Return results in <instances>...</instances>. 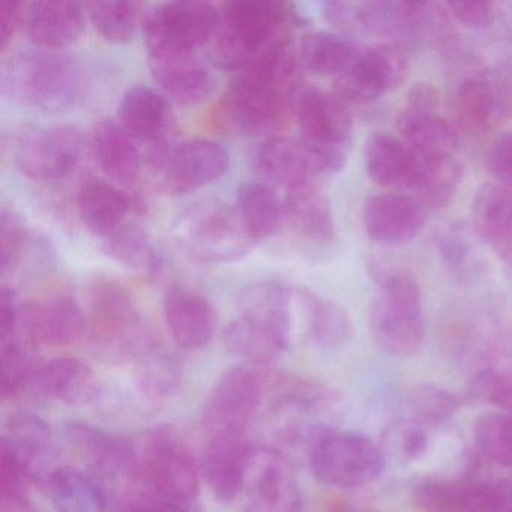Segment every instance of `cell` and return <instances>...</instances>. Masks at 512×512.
Segmentation results:
<instances>
[{
    "mask_svg": "<svg viewBox=\"0 0 512 512\" xmlns=\"http://www.w3.org/2000/svg\"><path fill=\"white\" fill-rule=\"evenodd\" d=\"M298 62L289 40L260 53L236 73L218 107V121L242 136H278L295 116Z\"/></svg>",
    "mask_w": 512,
    "mask_h": 512,
    "instance_id": "cell-1",
    "label": "cell"
},
{
    "mask_svg": "<svg viewBox=\"0 0 512 512\" xmlns=\"http://www.w3.org/2000/svg\"><path fill=\"white\" fill-rule=\"evenodd\" d=\"M295 319V290L272 281L253 284L242 292L239 314L224 329V347L236 358L265 367L286 352Z\"/></svg>",
    "mask_w": 512,
    "mask_h": 512,
    "instance_id": "cell-2",
    "label": "cell"
},
{
    "mask_svg": "<svg viewBox=\"0 0 512 512\" xmlns=\"http://www.w3.org/2000/svg\"><path fill=\"white\" fill-rule=\"evenodd\" d=\"M5 98L41 112H65L85 98L88 73L79 59L61 50L17 53L2 67Z\"/></svg>",
    "mask_w": 512,
    "mask_h": 512,
    "instance_id": "cell-3",
    "label": "cell"
},
{
    "mask_svg": "<svg viewBox=\"0 0 512 512\" xmlns=\"http://www.w3.org/2000/svg\"><path fill=\"white\" fill-rule=\"evenodd\" d=\"M299 22L292 5L274 0H233L220 7L212 37V62L224 71L239 73L260 53L289 40L290 29Z\"/></svg>",
    "mask_w": 512,
    "mask_h": 512,
    "instance_id": "cell-4",
    "label": "cell"
},
{
    "mask_svg": "<svg viewBox=\"0 0 512 512\" xmlns=\"http://www.w3.org/2000/svg\"><path fill=\"white\" fill-rule=\"evenodd\" d=\"M373 275L379 287L370 305L374 341L388 355H413L425 337L421 287L401 269L376 268Z\"/></svg>",
    "mask_w": 512,
    "mask_h": 512,
    "instance_id": "cell-5",
    "label": "cell"
},
{
    "mask_svg": "<svg viewBox=\"0 0 512 512\" xmlns=\"http://www.w3.org/2000/svg\"><path fill=\"white\" fill-rule=\"evenodd\" d=\"M176 242L199 263L238 262L257 244L242 224L236 206L217 199L199 200L176 217Z\"/></svg>",
    "mask_w": 512,
    "mask_h": 512,
    "instance_id": "cell-6",
    "label": "cell"
},
{
    "mask_svg": "<svg viewBox=\"0 0 512 512\" xmlns=\"http://www.w3.org/2000/svg\"><path fill=\"white\" fill-rule=\"evenodd\" d=\"M200 478L199 461L172 428H155L136 446L131 485L190 506L199 494Z\"/></svg>",
    "mask_w": 512,
    "mask_h": 512,
    "instance_id": "cell-7",
    "label": "cell"
},
{
    "mask_svg": "<svg viewBox=\"0 0 512 512\" xmlns=\"http://www.w3.org/2000/svg\"><path fill=\"white\" fill-rule=\"evenodd\" d=\"M299 142L313 161L317 176L341 172L349 158L353 142V121L338 97L305 89L295 106Z\"/></svg>",
    "mask_w": 512,
    "mask_h": 512,
    "instance_id": "cell-8",
    "label": "cell"
},
{
    "mask_svg": "<svg viewBox=\"0 0 512 512\" xmlns=\"http://www.w3.org/2000/svg\"><path fill=\"white\" fill-rule=\"evenodd\" d=\"M307 457L317 481L344 490L373 484L386 466L382 448L370 437L341 433L328 425L317 431Z\"/></svg>",
    "mask_w": 512,
    "mask_h": 512,
    "instance_id": "cell-9",
    "label": "cell"
},
{
    "mask_svg": "<svg viewBox=\"0 0 512 512\" xmlns=\"http://www.w3.org/2000/svg\"><path fill=\"white\" fill-rule=\"evenodd\" d=\"M88 325L94 343L112 355L142 358L155 350L151 328L130 293L113 281L92 287Z\"/></svg>",
    "mask_w": 512,
    "mask_h": 512,
    "instance_id": "cell-10",
    "label": "cell"
},
{
    "mask_svg": "<svg viewBox=\"0 0 512 512\" xmlns=\"http://www.w3.org/2000/svg\"><path fill=\"white\" fill-rule=\"evenodd\" d=\"M154 146L149 170L155 184L169 194L200 190L226 175L230 167L229 151L215 140H166Z\"/></svg>",
    "mask_w": 512,
    "mask_h": 512,
    "instance_id": "cell-11",
    "label": "cell"
},
{
    "mask_svg": "<svg viewBox=\"0 0 512 512\" xmlns=\"http://www.w3.org/2000/svg\"><path fill=\"white\" fill-rule=\"evenodd\" d=\"M220 7L173 2L155 7L143 23L148 56L191 55L211 43Z\"/></svg>",
    "mask_w": 512,
    "mask_h": 512,
    "instance_id": "cell-12",
    "label": "cell"
},
{
    "mask_svg": "<svg viewBox=\"0 0 512 512\" xmlns=\"http://www.w3.org/2000/svg\"><path fill=\"white\" fill-rule=\"evenodd\" d=\"M257 365H241L218 379L203 409V425L211 436L245 434L265 401L269 379Z\"/></svg>",
    "mask_w": 512,
    "mask_h": 512,
    "instance_id": "cell-13",
    "label": "cell"
},
{
    "mask_svg": "<svg viewBox=\"0 0 512 512\" xmlns=\"http://www.w3.org/2000/svg\"><path fill=\"white\" fill-rule=\"evenodd\" d=\"M82 149L79 128L71 125L28 127L14 137L11 154L23 176L32 181L52 182L73 172Z\"/></svg>",
    "mask_w": 512,
    "mask_h": 512,
    "instance_id": "cell-14",
    "label": "cell"
},
{
    "mask_svg": "<svg viewBox=\"0 0 512 512\" xmlns=\"http://www.w3.org/2000/svg\"><path fill=\"white\" fill-rule=\"evenodd\" d=\"M409 74V58L398 44H379L361 50L355 64L335 79L341 101L368 104L394 91Z\"/></svg>",
    "mask_w": 512,
    "mask_h": 512,
    "instance_id": "cell-15",
    "label": "cell"
},
{
    "mask_svg": "<svg viewBox=\"0 0 512 512\" xmlns=\"http://www.w3.org/2000/svg\"><path fill=\"white\" fill-rule=\"evenodd\" d=\"M88 329V317L73 296H49L22 308L20 332L37 346H71L79 343Z\"/></svg>",
    "mask_w": 512,
    "mask_h": 512,
    "instance_id": "cell-16",
    "label": "cell"
},
{
    "mask_svg": "<svg viewBox=\"0 0 512 512\" xmlns=\"http://www.w3.org/2000/svg\"><path fill=\"white\" fill-rule=\"evenodd\" d=\"M254 449L245 434L211 436L203 451L200 470L209 491L220 502H232L247 485Z\"/></svg>",
    "mask_w": 512,
    "mask_h": 512,
    "instance_id": "cell-17",
    "label": "cell"
},
{
    "mask_svg": "<svg viewBox=\"0 0 512 512\" xmlns=\"http://www.w3.org/2000/svg\"><path fill=\"white\" fill-rule=\"evenodd\" d=\"M164 319L176 346L197 350L208 346L217 331V311L197 290L172 286L163 298Z\"/></svg>",
    "mask_w": 512,
    "mask_h": 512,
    "instance_id": "cell-18",
    "label": "cell"
},
{
    "mask_svg": "<svg viewBox=\"0 0 512 512\" xmlns=\"http://www.w3.org/2000/svg\"><path fill=\"white\" fill-rule=\"evenodd\" d=\"M425 218L424 205L407 194H376L365 200L362 208L365 232L382 245H400L416 238Z\"/></svg>",
    "mask_w": 512,
    "mask_h": 512,
    "instance_id": "cell-19",
    "label": "cell"
},
{
    "mask_svg": "<svg viewBox=\"0 0 512 512\" xmlns=\"http://www.w3.org/2000/svg\"><path fill=\"white\" fill-rule=\"evenodd\" d=\"M26 394L41 400L79 406L97 400L100 383L91 365L71 356H61L40 361Z\"/></svg>",
    "mask_w": 512,
    "mask_h": 512,
    "instance_id": "cell-20",
    "label": "cell"
},
{
    "mask_svg": "<svg viewBox=\"0 0 512 512\" xmlns=\"http://www.w3.org/2000/svg\"><path fill=\"white\" fill-rule=\"evenodd\" d=\"M247 485L257 511L301 512V491L284 455L275 451L254 452Z\"/></svg>",
    "mask_w": 512,
    "mask_h": 512,
    "instance_id": "cell-21",
    "label": "cell"
},
{
    "mask_svg": "<svg viewBox=\"0 0 512 512\" xmlns=\"http://www.w3.org/2000/svg\"><path fill=\"white\" fill-rule=\"evenodd\" d=\"M148 61L152 79L176 103L196 106L214 94L217 79L197 53L148 56Z\"/></svg>",
    "mask_w": 512,
    "mask_h": 512,
    "instance_id": "cell-22",
    "label": "cell"
},
{
    "mask_svg": "<svg viewBox=\"0 0 512 512\" xmlns=\"http://www.w3.org/2000/svg\"><path fill=\"white\" fill-rule=\"evenodd\" d=\"M85 5L65 0H41L25 5L23 29L29 40L46 50H62L82 37Z\"/></svg>",
    "mask_w": 512,
    "mask_h": 512,
    "instance_id": "cell-23",
    "label": "cell"
},
{
    "mask_svg": "<svg viewBox=\"0 0 512 512\" xmlns=\"http://www.w3.org/2000/svg\"><path fill=\"white\" fill-rule=\"evenodd\" d=\"M67 439L77 451L89 458L94 473L104 478L130 481L136 467V445L125 437L107 433L95 425L74 422L68 425Z\"/></svg>",
    "mask_w": 512,
    "mask_h": 512,
    "instance_id": "cell-24",
    "label": "cell"
},
{
    "mask_svg": "<svg viewBox=\"0 0 512 512\" xmlns=\"http://www.w3.org/2000/svg\"><path fill=\"white\" fill-rule=\"evenodd\" d=\"M41 488L58 512H109V490L100 476L59 466L41 478Z\"/></svg>",
    "mask_w": 512,
    "mask_h": 512,
    "instance_id": "cell-25",
    "label": "cell"
},
{
    "mask_svg": "<svg viewBox=\"0 0 512 512\" xmlns=\"http://www.w3.org/2000/svg\"><path fill=\"white\" fill-rule=\"evenodd\" d=\"M119 124L142 142H166L173 115L163 92L145 85L128 88L118 107Z\"/></svg>",
    "mask_w": 512,
    "mask_h": 512,
    "instance_id": "cell-26",
    "label": "cell"
},
{
    "mask_svg": "<svg viewBox=\"0 0 512 512\" xmlns=\"http://www.w3.org/2000/svg\"><path fill=\"white\" fill-rule=\"evenodd\" d=\"M365 170L374 184L412 190L418 155L401 137L376 133L365 142Z\"/></svg>",
    "mask_w": 512,
    "mask_h": 512,
    "instance_id": "cell-27",
    "label": "cell"
},
{
    "mask_svg": "<svg viewBox=\"0 0 512 512\" xmlns=\"http://www.w3.org/2000/svg\"><path fill=\"white\" fill-rule=\"evenodd\" d=\"M296 310L308 337L326 352L344 349L355 335L352 319L343 305L320 298L308 290H296Z\"/></svg>",
    "mask_w": 512,
    "mask_h": 512,
    "instance_id": "cell-28",
    "label": "cell"
},
{
    "mask_svg": "<svg viewBox=\"0 0 512 512\" xmlns=\"http://www.w3.org/2000/svg\"><path fill=\"white\" fill-rule=\"evenodd\" d=\"M95 160L115 184L131 185L142 172V155L134 137L113 119L98 122L92 134Z\"/></svg>",
    "mask_w": 512,
    "mask_h": 512,
    "instance_id": "cell-29",
    "label": "cell"
},
{
    "mask_svg": "<svg viewBox=\"0 0 512 512\" xmlns=\"http://www.w3.org/2000/svg\"><path fill=\"white\" fill-rule=\"evenodd\" d=\"M286 218L301 238L316 244L334 239L335 223L331 202L316 181L287 190Z\"/></svg>",
    "mask_w": 512,
    "mask_h": 512,
    "instance_id": "cell-30",
    "label": "cell"
},
{
    "mask_svg": "<svg viewBox=\"0 0 512 512\" xmlns=\"http://www.w3.org/2000/svg\"><path fill=\"white\" fill-rule=\"evenodd\" d=\"M77 209L83 224L104 239L127 224L131 202L113 182L91 178L80 187Z\"/></svg>",
    "mask_w": 512,
    "mask_h": 512,
    "instance_id": "cell-31",
    "label": "cell"
},
{
    "mask_svg": "<svg viewBox=\"0 0 512 512\" xmlns=\"http://www.w3.org/2000/svg\"><path fill=\"white\" fill-rule=\"evenodd\" d=\"M256 167L266 179L281 185L286 191L317 178L313 161L299 139H289L281 134L260 143Z\"/></svg>",
    "mask_w": 512,
    "mask_h": 512,
    "instance_id": "cell-32",
    "label": "cell"
},
{
    "mask_svg": "<svg viewBox=\"0 0 512 512\" xmlns=\"http://www.w3.org/2000/svg\"><path fill=\"white\" fill-rule=\"evenodd\" d=\"M481 239L472 226L452 223L440 227L434 236L437 254L448 274L461 284H473L484 274Z\"/></svg>",
    "mask_w": 512,
    "mask_h": 512,
    "instance_id": "cell-33",
    "label": "cell"
},
{
    "mask_svg": "<svg viewBox=\"0 0 512 512\" xmlns=\"http://www.w3.org/2000/svg\"><path fill=\"white\" fill-rule=\"evenodd\" d=\"M236 211L254 241L272 238L286 223V205L266 182H245L236 194Z\"/></svg>",
    "mask_w": 512,
    "mask_h": 512,
    "instance_id": "cell-34",
    "label": "cell"
},
{
    "mask_svg": "<svg viewBox=\"0 0 512 512\" xmlns=\"http://www.w3.org/2000/svg\"><path fill=\"white\" fill-rule=\"evenodd\" d=\"M398 134L401 139L424 157L454 155L458 145L457 131L437 112H424L403 107L397 116Z\"/></svg>",
    "mask_w": 512,
    "mask_h": 512,
    "instance_id": "cell-35",
    "label": "cell"
},
{
    "mask_svg": "<svg viewBox=\"0 0 512 512\" xmlns=\"http://www.w3.org/2000/svg\"><path fill=\"white\" fill-rule=\"evenodd\" d=\"M457 110L467 130L487 133L505 113V95L499 83L491 77H469L458 88Z\"/></svg>",
    "mask_w": 512,
    "mask_h": 512,
    "instance_id": "cell-36",
    "label": "cell"
},
{
    "mask_svg": "<svg viewBox=\"0 0 512 512\" xmlns=\"http://www.w3.org/2000/svg\"><path fill=\"white\" fill-rule=\"evenodd\" d=\"M472 227L481 241L500 248L512 238V188L488 182L476 191Z\"/></svg>",
    "mask_w": 512,
    "mask_h": 512,
    "instance_id": "cell-37",
    "label": "cell"
},
{
    "mask_svg": "<svg viewBox=\"0 0 512 512\" xmlns=\"http://www.w3.org/2000/svg\"><path fill=\"white\" fill-rule=\"evenodd\" d=\"M361 49L341 34L313 32L305 35L301 44V64L305 70L320 77H340L346 73Z\"/></svg>",
    "mask_w": 512,
    "mask_h": 512,
    "instance_id": "cell-38",
    "label": "cell"
},
{
    "mask_svg": "<svg viewBox=\"0 0 512 512\" xmlns=\"http://www.w3.org/2000/svg\"><path fill=\"white\" fill-rule=\"evenodd\" d=\"M418 155V169L412 185L416 199L428 208L439 209L451 202L460 187L463 167L455 155L424 157Z\"/></svg>",
    "mask_w": 512,
    "mask_h": 512,
    "instance_id": "cell-39",
    "label": "cell"
},
{
    "mask_svg": "<svg viewBox=\"0 0 512 512\" xmlns=\"http://www.w3.org/2000/svg\"><path fill=\"white\" fill-rule=\"evenodd\" d=\"M107 256L131 271L154 275L160 272L161 256L157 247L140 227L124 224L121 229L104 238Z\"/></svg>",
    "mask_w": 512,
    "mask_h": 512,
    "instance_id": "cell-40",
    "label": "cell"
},
{
    "mask_svg": "<svg viewBox=\"0 0 512 512\" xmlns=\"http://www.w3.org/2000/svg\"><path fill=\"white\" fill-rule=\"evenodd\" d=\"M95 31L113 44L133 40L142 19V5L127 0H95L85 5Z\"/></svg>",
    "mask_w": 512,
    "mask_h": 512,
    "instance_id": "cell-41",
    "label": "cell"
},
{
    "mask_svg": "<svg viewBox=\"0 0 512 512\" xmlns=\"http://www.w3.org/2000/svg\"><path fill=\"white\" fill-rule=\"evenodd\" d=\"M182 365L175 356L157 349L139 358L136 383L146 400L164 401L178 392L182 385Z\"/></svg>",
    "mask_w": 512,
    "mask_h": 512,
    "instance_id": "cell-42",
    "label": "cell"
},
{
    "mask_svg": "<svg viewBox=\"0 0 512 512\" xmlns=\"http://www.w3.org/2000/svg\"><path fill=\"white\" fill-rule=\"evenodd\" d=\"M2 439L34 469L35 461L49 451L52 430L34 413H16L8 419Z\"/></svg>",
    "mask_w": 512,
    "mask_h": 512,
    "instance_id": "cell-43",
    "label": "cell"
},
{
    "mask_svg": "<svg viewBox=\"0 0 512 512\" xmlns=\"http://www.w3.org/2000/svg\"><path fill=\"white\" fill-rule=\"evenodd\" d=\"M475 445L482 457L500 467H512V415L490 412L473 425Z\"/></svg>",
    "mask_w": 512,
    "mask_h": 512,
    "instance_id": "cell-44",
    "label": "cell"
},
{
    "mask_svg": "<svg viewBox=\"0 0 512 512\" xmlns=\"http://www.w3.org/2000/svg\"><path fill=\"white\" fill-rule=\"evenodd\" d=\"M473 487L466 479L427 481L413 491V502L424 512H469Z\"/></svg>",
    "mask_w": 512,
    "mask_h": 512,
    "instance_id": "cell-45",
    "label": "cell"
},
{
    "mask_svg": "<svg viewBox=\"0 0 512 512\" xmlns=\"http://www.w3.org/2000/svg\"><path fill=\"white\" fill-rule=\"evenodd\" d=\"M38 239L13 209H2L0 215V268L2 274L22 268L26 257L35 251Z\"/></svg>",
    "mask_w": 512,
    "mask_h": 512,
    "instance_id": "cell-46",
    "label": "cell"
},
{
    "mask_svg": "<svg viewBox=\"0 0 512 512\" xmlns=\"http://www.w3.org/2000/svg\"><path fill=\"white\" fill-rule=\"evenodd\" d=\"M413 421L421 425H439L460 409L461 400L448 389L436 385H418L409 392Z\"/></svg>",
    "mask_w": 512,
    "mask_h": 512,
    "instance_id": "cell-47",
    "label": "cell"
},
{
    "mask_svg": "<svg viewBox=\"0 0 512 512\" xmlns=\"http://www.w3.org/2000/svg\"><path fill=\"white\" fill-rule=\"evenodd\" d=\"M2 353V398L25 395L32 376L37 370L40 361L32 356L28 344L22 340L0 346Z\"/></svg>",
    "mask_w": 512,
    "mask_h": 512,
    "instance_id": "cell-48",
    "label": "cell"
},
{
    "mask_svg": "<svg viewBox=\"0 0 512 512\" xmlns=\"http://www.w3.org/2000/svg\"><path fill=\"white\" fill-rule=\"evenodd\" d=\"M427 439L424 425L416 421H397L386 428L380 440V448L386 460L392 458L398 463H407L424 454L427 449Z\"/></svg>",
    "mask_w": 512,
    "mask_h": 512,
    "instance_id": "cell-49",
    "label": "cell"
},
{
    "mask_svg": "<svg viewBox=\"0 0 512 512\" xmlns=\"http://www.w3.org/2000/svg\"><path fill=\"white\" fill-rule=\"evenodd\" d=\"M467 394L476 403L491 404L512 412V380L493 368L478 371L470 380Z\"/></svg>",
    "mask_w": 512,
    "mask_h": 512,
    "instance_id": "cell-50",
    "label": "cell"
},
{
    "mask_svg": "<svg viewBox=\"0 0 512 512\" xmlns=\"http://www.w3.org/2000/svg\"><path fill=\"white\" fill-rule=\"evenodd\" d=\"M112 512H190L188 505L131 485L110 503Z\"/></svg>",
    "mask_w": 512,
    "mask_h": 512,
    "instance_id": "cell-51",
    "label": "cell"
},
{
    "mask_svg": "<svg viewBox=\"0 0 512 512\" xmlns=\"http://www.w3.org/2000/svg\"><path fill=\"white\" fill-rule=\"evenodd\" d=\"M469 512H512V485L506 481L475 482Z\"/></svg>",
    "mask_w": 512,
    "mask_h": 512,
    "instance_id": "cell-52",
    "label": "cell"
},
{
    "mask_svg": "<svg viewBox=\"0 0 512 512\" xmlns=\"http://www.w3.org/2000/svg\"><path fill=\"white\" fill-rule=\"evenodd\" d=\"M22 308L16 292L11 287L2 286L0 290V346L20 340L22 326Z\"/></svg>",
    "mask_w": 512,
    "mask_h": 512,
    "instance_id": "cell-53",
    "label": "cell"
},
{
    "mask_svg": "<svg viewBox=\"0 0 512 512\" xmlns=\"http://www.w3.org/2000/svg\"><path fill=\"white\" fill-rule=\"evenodd\" d=\"M488 167L499 184L512 188V131L493 140L488 151Z\"/></svg>",
    "mask_w": 512,
    "mask_h": 512,
    "instance_id": "cell-54",
    "label": "cell"
},
{
    "mask_svg": "<svg viewBox=\"0 0 512 512\" xmlns=\"http://www.w3.org/2000/svg\"><path fill=\"white\" fill-rule=\"evenodd\" d=\"M446 8L458 23L470 29L487 28L496 16L491 2H457Z\"/></svg>",
    "mask_w": 512,
    "mask_h": 512,
    "instance_id": "cell-55",
    "label": "cell"
},
{
    "mask_svg": "<svg viewBox=\"0 0 512 512\" xmlns=\"http://www.w3.org/2000/svg\"><path fill=\"white\" fill-rule=\"evenodd\" d=\"M25 5L19 2H4L0 7V49L7 50L14 35L23 28Z\"/></svg>",
    "mask_w": 512,
    "mask_h": 512,
    "instance_id": "cell-56",
    "label": "cell"
},
{
    "mask_svg": "<svg viewBox=\"0 0 512 512\" xmlns=\"http://www.w3.org/2000/svg\"><path fill=\"white\" fill-rule=\"evenodd\" d=\"M439 104V92L428 83H419V85L410 89L404 107L413 110H424V112H437Z\"/></svg>",
    "mask_w": 512,
    "mask_h": 512,
    "instance_id": "cell-57",
    "label": "cell"
},
{
    "mask_svg": "<svg viewBox=\"0 0 512 512\" xmlns=\"http://www.w3.org/2000/svg\"><path fill=\"white\" fill-rule=\"evenodd\" d=\"M0 512H34L29 494L0 496Z\"/></svg>",
    "mask_w": 512,
    "mask_h": 512,
    "instance_id": "cell-58",
    "label": "cell"
},
{
    "mask_svg": "<svg viewBox=\"0 0 512 512\" xmlns=\"http://www.w3.org/2000/svg\"><path fill=\"white\" fill-rule=\"evenodd\" d=\"M497 250L500 251V254H502V259L505 260L506 266H509L512 272V238L509 239V241L506 242L505 245H502V247L497 248Z\"/></svg>",
    "mask_w": 512,
    "mask_h": 512,
    "instance_id": "cell-59",
    "label": "cell"
},
{
    "mask_svg": "<svg viewBox=\"0 0 512 512\" xmlns=\"http://www.w3.org/2000/svg\"><path fill=\"white\" fill-rule=\"evenodd\" d=\"M335 512H371L367 509L353 508V506H343V508L337 509Z\"/></svg>",
    "mask_w": 512,
    "mask_h": 512,
    "instance_id": "cell-60",
    "label": "cell"
}]
</instances>
